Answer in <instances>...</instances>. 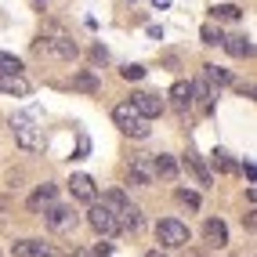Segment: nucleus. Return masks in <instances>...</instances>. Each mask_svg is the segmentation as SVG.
I'll return each mask as SVG.
<instances>
[{
	"label": "nucleus",
	"mask_w": 257,
	"mask_h": 257,
	"mask_svg": "<svg viewBox=\"0 0 257 257\" xmlns=\"http://www.w3.org/2000/svg\"><path fill=\"white\" fill-rule=\"evenodd\" d=\"M101 203H105V207L112 210V217L119 221V232H138L142 228V210L127 199L123 188H109V192L101 196Z\"/></svg>",
	"instance_id": "obj_1"
},
{
	"label": "nucleus",
	"mask_w": 257,
	"mask_h": 257,
	"mask_svg": "<svg viewBox=\"0 0 257 257\" xmlns=\"http://www.w3.org/2000/svg\"><path fill=\"white\" fill-rule=\"evenodd\" d=\"M112 119H116V127L131 134V138H149V119L131 105V101H119V105L112 109Z\"/></svg>",
	"instance_id": "obj_2"
},
{
	"label": "nucleus",
	"mask_w": 257,
	"mask_h": 257,
	"mask_svg": "<svg viewBox=\"0 0 257 257\" xmlns=\"http://www.w3.org/2000/svg\"><path fill=\"white\" fill-rule=\"evenodd\" d=\"M37 51H47V55H58V58H76L80 55L76 40L69 33H62V29H47L40 37V44H37Z\"/></svg>",
	"instance_id": "obj_3"
},
{
	"label": "nucleus",
	"mask_w": 257,
	"mask_h": 257,
	"mask_svg": "<svg viewBox=\"0 0 257 257\" xmlns=\"http://www.w3.org/2000/svg\"><path fill=\"white\" fill-rule=\"evenodd\" d=\"M156 239L167 250H181V246H188V225H181L178 217H163L156 225Z\"/></svg>",
	"instance_id": "obj_4"
},
{
	"label": "nucleus",
	"mask_w": 257,
	"mask_h": 257,
	"mask_svg": "<svg viewBox=\"0 0 257 257\" xmlns=\"http://www.w3.org/2000/svg\"><path fill=\"white\" fill-rule=\"evenodd\" d=\"M87 225L98 232V235H105V239H112V235H119V221L112 217V210L105 207V203H91V210H87Z\"/></svg>",
	"instance_id": "obj_5"
},
{
	"label": "nucleus",
	"mask_w": 257,
	"mask_h": 257,
	"mask_svg": "<svg viewBox=\"0 0 257 257\" xmlns=\"http://www.w3.org/2000/svg\"><path fill=\"white\" fill-rule=\"evenodd\" d=\"M11 131H15V142H19L26 152H40L44 149V127H33L29 119H15Z\"/></svg>",
	"instance_id": "obj_6"
},
{
	"label": "nucleus",
	"mask_w": 257,
	"mask_h": 257,
	"mask_svg": "<svg viewBox=\"0 0 257 257\" xmlns=\"http://www.w3.org/2000/svg\"><path fill=\"white\" fill-rule=\"evenodd\" d=\"M44 221H47V228H55V232H73L76 228L73 207H58V203H51V207L44 210Z\"/></svg>",
	"instance_id": "obj_7"
},
{
	"label": "nucleus",
	"mask_w": 257,
	"mask_h": 257,
	"mask_svg": "<svg viewBox=\"0 0 257 257\" xmlns=\"http://www.w3.org/2000/svg\"><path fill=\"white\" fill-rule=\"evenodd\" d=\"M69 192H73V199H80V203H94V199H98V185H94V178H87V174H73V178H69Z\"/></svg>",
	"instance_id": "obj_8"
},
{
	"label": "nucleus",
	"mask_w": 257,
	"mask_h": 257,
	"mask_svg": "<svg viewBox=\"0 0 257 257\" xmlns=\"http://www.w3.org/2000/svg\"><path fill=\"white\" fill-rule=\"evenodd\" d=\"M131 105L138 109L145 119H156L160 112H163V98H156V94H149V91H138V94H131Z\"/></svg>",
	"instance_id": "obj_9"
},
{
	"label": "nucleus",
	"mask_w": 257,
	"mask_h": 257,
	"mask_svg": "<svg viewBox=\"0 0 257 257\" xmlns=\"http://www.w3.org/2000/svg\"><path fill=\"white\" fill-rule=\"evenodd\" d=\"M33 87L22 73H0V94H11V98H26Z\"/></svg>",
	"instance_id": "obj_10"
},
{
	"label": "nucleus",
	"mask_w": 257,
	"mask_h": 257,
	"mask_svg": "<svg viewBox=\"0 0 257 257\" xmlns=\"http://www.w3.org/2000/svg\"><path fill=\"white\" fill-rule=\"evenodd\" d=\"M156 170H152V156H134L131 160V185H152Z\"/></svg>",
	"instance_id": "obj_11"
},
{
	"label": "nucleus",
	"mask_w": 257,
	"mask_h": 257,
	"mask_svg": "<svg viewBox=\"0 0 257 257\" xmlns=\"http://www.w3.org/2000/svg\"><path fill=\"white\" fill-rule=\"evenodd\" d=\"M203 235H207V243H210L214 250L228 246V228H225V221H221V217H210L207 225H203Z\"/></svg>",
	"instance_id": "obj_12"
},
{
	"label": "nucleus",
	"mask_w": 257,
	"mask_h": 257,
	"mask_svg": "<svg viewBox=\"0 0 257 257\" xmlns=\"http://www.w3.org/2000/svg\"><path fill=\"white\" fill-rule=\"evenodd\" d=\"M55 196H58V188H55V185H40L37 192L29 196V210H33V214H40V210H47L51 203H55Z\"/></svg>",
	"instance_id": "obj_13"
},
{
	"label": "nucleus",
	"mask_w": 257,
	"mask_h": 257,
	"mask_svg": "<svg viewBox=\"0 0 257 257\" xmlns=\"http://www.w3.org/2000/svg\"><path fill=\"white\" fill-rule=\"evenodd\" d=\"M170 105H174L178 112L192 109V87H188V80H178L174 87H170Z\"/></svg>",
	"instance_id": "obj_14"
},
{
	"label": "nucleus",
	"mask_w": 257,
	"mask_h": 257,
	"mask_svg": "<svg viewBox=\"0 0 257 257\" xmlns=\"http://www.w3.org/2000/svg\"><path fill=\"white\" fill-rule=\"evenodd\" d=\"M185 170H188V174H192L199 185H210V181H214V178H210V170H207V163H203L196 152H188V156H185Z\"/></svg>",
	"instance_id": "obj_15"
},
{
	"label": "nucleus",
	"mask_w": 257,
	"mask_h": 257,
	"mask_svg": "<svg viewBox=\"0 0 257 257\" xmlns=\"http://www.w3.org/2000/svg\"><path fill=\"white\" fill-rule=\"evenodd\" d=\"M221 44L228 47V55H232V58H250V55H253V44H250V37H225Z\"/></svg>",
	"instance_id": "obj_16"
},
{
	"label": "nucleus",
	"mask_w": 257,
	"mask_h": 257,
	"mask_svg": "<svg viewBox=\"0 0 257 257\" xmlns=\"http://www.w3.org/2000/svg\"><path fill=\"white\" fill-rule=\"evenodd\" d=\"M188 87H192V105H203V109H210V98H214V87H210V83L207 80H192V83H188Z\"/></svg>",
	"instance_id": "obj_17"
},
{
	"label": "nucleus",
	"mask_w": 257,
	"mask_h": 257,
	"mask_svg": "<svg viewBox=\"0 0 257 257\" xmlns=\"http://www.w3.org/2000/svg\"><path fill=\"white\" fill-rule=\"evenodd\" d=\"M51 243H44V239H22V243H15V257H44Z\"/></svg>",
	"instance_id": "obj_18"
},
{
	"label": "nucleus",
	"mask_w": 257,
	"mask_h": 257,
	"mask_svg": "<svg viewBox=\"0 0 257 257\" xmlns=\"http://www.w3.org/2000/svg\"><path fill=\"white\" fill-rule=\"evenodd\" d=\"M203 80H207L210 87H228V83H232V73L221 69V65H203Z\"/></svg>",
	"instance_id": "obj_19"
},
{
	"label": "nucleus",
	"mask_w": 257,
	"mask_h": 257,
	"mask_svg": "<svg viewBox=\"0 0 257 257\" xmlns=\"http://www.w3.org/2000/svg\"><path fill=\"white\" fill-rule=\"evenodd\" d=\"M152 170H156V178H178V163L170 160V156H152Z\"/></svg>",
	"instance_id": "obj_20"
},
{
	"label": "nucleus",
	"mask_w": 257,
	"mask_h": 257,
	"mask_svg": "<svg viewBox=\"0 0 257 257\" xmlns=\"http://www.w3.org/2000/svg\"><path fill=\"white\" fill-rule=\"evenodd\" d=\"M214 19L217 22H239V19H243V11H239L235 4H217L214 8Z\"/></svg>",
	"instance_id": "obj_21"
},
{
	"label": "nucleus",
	"mask_w": 257,
	"mask_h": 257,
	"mask_svg": "<svg viewBox=\"0 0 257 257\" xmlns=\"http://www.w3.org/2000/svg\"><path fill=\"white\" fill-rule=\"evenodd\" d=\"M214 167L221 170V174H232V170H235V163H232V156L225 149H214Z\"/></svg>",
	"instance_id": "obj_22"
},
{
	"label": "nucleus",
	"mask_w": 257,
	"mask_h": 257,
	"mask_svg": "<svg viewBox=\"0 0 257 257\" xmlns=\"http://www.w3.org/2000/svg\"><path fill=\"white\" fill-rule=\"evenodd\" d=\"M0 73H22V58L8 55V51H0Z\"/></svg>",
	"instance_id": "obj_23"
},
{
	"label": "nucleus",
	"mask_w": 257,
	"mask_h": 257,
	"mask_svg": "<svg viewBox=\"0 0 257 257\" xmlns=\"http://www.w3.org/2000/svg\"><path fill=\"white\" fill-rule=\"evenodd\" d=\"M199 37H203V44H210V47H214V44H221V40H225V33H221V29H214V26H203V29H199Z\"/></svg>",
	"instance_id": "obj_24"
},
{
	"label": "nucleus",
	"mask_w": 257,
	"mask_h": 257,
	"mask_svg": "<svg viewBox=\"0 0 257 257\" xmlns=\"http://www.w3.org/2000/svg\"><path fill=\"white\" fill-rule=\"evenodd\" d=\"M119 76H123V80H145V65L131 62V65H123V69H119Z\"/></svg>",
	"instance_id": "obj_25"
},
{
	"label": "nucleus",
	"mask_w": 257,
	"mask_h": 257,
	"mask_svg": "<svg viewBox=\"0 0 257 257\" xmlns=\"http://www.w3.org/2000/svg\"><path fill=\"white\" fill-rule=\"evenodd\" d=\"M178 199L185 203L188 210H199V192H188V188H178Z\"/></svg>",
	"instance_id": "obj_26"
},
{
	"label": "nucleus",
	"mask_w": 257,
	"mask_h": 257,
	"mask_svg": "<svg viewBox=\"0 0 257 257\" xmlns=\"http://www.w3.org/2000/svg\"><path fill=\"white\" fill-rule=\"evenodd\" d=\"M73 83H76V87H80V91H98V80H94L91 73H80V76H76Z\"/></svg>",
	"instance_id": "obj_27"
},
{
	"label": "nucleus",
	"mask_w": 257,
	"mask_h": 257,
	"mask_svg": "<svg viewBox=\"0 0 257 257\" xmlns=\"http://www.w3.org/2000/svg\"><path fill=\"white\" fill-rule=\"evenodd\" d=\"M73 257H109V246H94V250H80Z\"/></svg>",
	"instance_id": "obj_28"
},
{
	"label": "nucleus",
	"mask_w": 257,
	"mask_h": 257,
	"mask_svg": "<svg viewBox=\"0 0 257 257\" xmlns=\"http://www.w3.org/2000/svg\"><path fill=\"white\" fill-rule=\"evenodd\" d=\"M243 174H246V181H253V178H257V167H253V163H250V160H246V163H243Z\"/></svg>",
	"instance_id": "obj_29"
},
{
	"label": "nucleus",
	"mask_w": 257,
	"mask_h": 257,
	"mask_svg": "<svg viewBox=\"0 0 257 257\" xmlns=\"http://www.w3.org/2000/svg\"><path fill=\"white\" fill-rule=\"evenodd\" d=\"M44 257H69V253H62L58 246H47V250H44Z\"/></svg>",
	"instance_id": "obj_30"
},
{
	"label": "nucleus",
	"mask_w": 257,
	"mask_h": 257,
	"mask_svg": "<svg viewBox=\"0 0 257 257\" xmlns=\"http://www.w3.org/2000/svg\"><path fill=\"white\" fill-rule=\"evenodd\" d=\"M152 8H170V0H152Z\"/></svg>",
	"instance_id": "obj_31"
},
{
	"label": "nucleus",
	"mask_w": 257,
	"mask_h": 257,
	"mask_svg": "<svg viewBox=\"0 0 257 257\" xmlns=\"http://www.w3.org/2000/svg\"><path fill=\"white\" fill-rule=\"evenodd\" d=\"M145 257H167V253H160V250H149V253H145Z\"/></svg>",
	"instance_id": "obj_32"
}]
</instances>
